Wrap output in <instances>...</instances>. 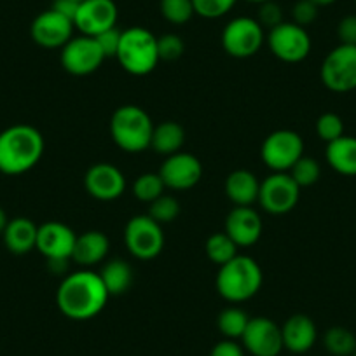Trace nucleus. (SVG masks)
<instances>
[{"label":"nucleus","mask_w":356,"mask_h":356,"mask_svg":"<svg viewBox=\"0 0 356 356\" xmlns=\"http://www.w3.org/2000/svg\"><path fill=\"white\" fill-rule=\"evenodd\" d=\"M108 292L100 275L91 269H81L65 276L56 292V304L61 314L74 321H88L105 309Z\"/></svg>","instance_id":"1"},{"label":"nucleus","mask_w":356,"mask_h":356,"mask_svg":"<svg viewBox=\"0 0 356 356\" xmlns=\"http://www.w3.org/2000/svg\"><path fill=\"white\" fill-rule=\"evenodd\" d=\"M44 136L30 124H13L0 133V173L23 175L35 168L44 154Z\"/></svg>","instance_id":"2"},{"label":"nucleus","mask_w":356,"mask_h":356,"mask_svg":"<svg viewBox=\"0 0 356 356\" xmlns=\"http://www.w3.org/2000/svg\"><path fill=\"white\" fill-rule=\"evenodd\" d=\"M264 275L259 262L252 257L236 255L227 264L218 267L215 286L222 299L239 304L250 300L262 289Z\"/></svg>","instance_id":"3"},{"label":"nucleus","mask_w":356,"mask_h":356,"mask_svg":"<svg viewBox=\"0 0 356 356\" xmlns=\"http://www.w3.org/2000/svg\"><path fill=\"white\" fill-rule=\"evenodd\" d=\"M154 122L138 105H121L111 118V135L115 145L128 154L150 149Z\"/></svg>","instance_id":"4"},{"label":"nucleus","mask_w":356,"mask_h":356,"mask_svg":"<svg viewBox=\"0 0 356 356\" xmlns=\"http://www.w3.org/2000/svg\"><path fill=\"white\" fill-rule=\"evenodd\" d=\"M115 60L128 74L136 77L149 75L159 63L157 37L143 26L124 30L121 33V44Z\"/></svg>","instance_id":"5"},{"label":"nucleus","mask_w":356,"mask_h":356,"mask_svg":"<svg viewBox=\"0 0 356 356\" xmlns=\"http://www.w3.org/2000/svg\"><path fill=\"white\" fill-rule=\"evenodd\" d=\"M75 239L77 234L67 224L51 220L39 225L35 250L46 257L53 273H63L67 269V262L72 259Z\"/></svg>","instance_id":"6"},{"label":"nucleus","mask_w":356,"mask_h":356,"mask_svg":"<svg viewBox=\"0 0 356 356\" xmlns=\"http://www.w3.org/2000/svg\"><path fill=\"white\" fill-rule=\"evenodd\" d=\"M304 156V140L292 129H276L267 135L260 147V157L273 173H289Z\"/></svg>","instance_id":"7"},{"label":"nucleus","mask_w":356,"mask_h":356,"mask_svg":"<svg viewBox=\"0 0 356 356\" xmlns=\"http://www.w3.org/2000/svg\"><path fill=\"white\" fill-rule=\"evenodd\" d=\"M321 82L334 93L356 89V46L339 44L325 56L320 68Z\"/></svg>","instance_id":"8"},{"label":"nucleus","mask_w":356,"mask_h":356,"mask_svg":"<svg viewBox=\"0 0 356 356\" xmlns=\"http://www.w3.org/2000/svg\"><path fill=\"white\" fill-rule=\"evenodd\" d=\"M124 243L128 252L138 260H152L163 252V225L149 215H135L124 229Z\"/></svg>","instance_id":"9"},{"label":"nucleus","mask_w":356,"mask_h":356,"mask_svg":"<svg viewBox=\"0 0 356 356\" xmlns=\"http://www.w3.org/2000/svg\"><path fill=\"white\" fill-rule=\"evenodd\" d=\"M266 35L255 18L239 16L231 19L222 32V47L225 53L238 60L255 56L262 47Z\"/></svg>","instance_id":"10"},{"label":"nucleus","mask_w":356,"mask_h":356,"mask_svg":"<svg viewBox=\"0 0 356 356\" xmlns=\"http://www.w3.org/2000/svg\"><path fill=\"white\" fill-rule=\"evenodd\" d=\"M269 51L285 63H300L311 53V37L304 26L283 22L267 33Z\"/></svg>","instance_id":"11"},{"label":"nucleus","mask_w":356,"mask_h":356,"mask_svg":"<svg viewBox=\"0 0 356 356\" xmlns=\"http://www.w3.org/2000/svg\"><path fill=\"white\" fill-rule=\"evenodd\" d=\"M300 187L289 173H271L260 182L259 203L267 213L285 215L297 207Z\"/></svg>","instance_id":"12"},{"label":"nucleus","mask_w":356,"mask_h":356,"mask_svg":"<svg viewBox=\"0 0 356 356\" xmlns=\"http://www.w3.org/2000/svg\"><path fill=\"white\" fill-rule=\"evenodd\" d=\"M60 61L65 72L75 75V77H82V75L97 72L105 61V56L95 37L79 35L72 37L61 47Z\"/></svg>","instance_id":"13"},{"label":"nucleus","mask_w":356,"mask_h":356,"mask_svg":"<svg viewBox=\"0 0 356 356\" xmlns=\"http://www.w3.org/2000/svg\"><path fill=\"white\" fill-rule=\"evenodd\" d=\"M241 342L252 356H278L285 349L282 327L266 316L250 318Z\"/></svg>","instance_id":"14"},{"label":"nucleus","mask_w":356,"mask_h":356,"mask_svg":"<svg viewBox=\"0 0 356 356\" xmlns=\"http://www.w3.org/2000/svg\"><path fill=\"white\" fill-rule=\"evenodd\" d=\"M157 173L163 178L166 189L189 191L200 184L203 177V164L196 156L180 150L173 156H168Z\"/></svg>","instance_id":"15"},{"label":"nucleus","mask_w":356,"mask_h":356,"mask_svg":"<svg viewBox=\"0 0 356 356\" xmlns=\"http://www.w3.org/2000/svg\"><path fill=\"white\" fill-rule=\"evenodd\" d=\"M74 22L54 9L40 13L30 26V35L37 46L44 49H61L74 35Z\"/></svg>","instance_id":"16"},{"label":"nucleus","mask_w":356,"mask_h":356,"mask_svg":"<svg viewBox=\"0 0 356 356\" xmlns=\"http://www.w3.org/2000/svg\"><path fill=\"white\" fill-rule=\"evenodd\" d=\"M118 15V6L114 0H84L79 4L74 26L81 32V35L97 37L114 29Z\"/></svg>","instance_id":"17"},{"label":"nucleus","mask_w":356,"mask_h":356,"mask_svg":"<svg viewBox=\"0 0 356 356\" xmlns=\"http://www.w3.org/2000/svg\"><path fill=\"white\" fill-rule=\"evenodd\" d=\"M84 187L98 201H114L124 194L126 177L111 163H97L86 171Z\"/></svg>","instance_id":"18"},{"label":"nucleus","mask_w":356,"mask_h":356,"mask_svg":"<svg viewBox=\"0 0 356 356\" xmlns=\"http://www.w3.org/2000/svg\"><path fill=\"white\" fill-rule=\"evenodd\" d=\"M262 218L252 207H234L225 218V234L243 248L255 245L262 236Z\"/></svg>","instance_id":"19"},{"label":"nucleus","mask_w":356,"mask_h":356,"mask_svg":"<svg viewBox=\"0 0 356 356\" xmlns=\"http://www.w3.org/2000/svg\"><path fill=\"white\" fill-rule=\"evenodd\" d=\"M282 335L283 348L296 355H304L316 344L318 328L306 314H293L283 323Z\"/></svg>","instance_id":"20"},{"label":"nucleus","mask_w":356,"mask_h":356,"mask_svg":"<svg viewBox=\"0 0 356 356\" xmlns=\"http://www.w3.org/2000/svg\"><path fill=\"white\" fill-rule=\"evenodd\" d=\"M111 241L102 231H86L75 239L72 260L84 269L104 262L108 255Z\"/></svg>","instance_id":"21"},{"label":"nucleus","mask_w":356,"mask_h":356,"mask_svg":"<svg viewBox=\"0 0 356 356\" xmlns=\"http://www.w3.org/2000/svg\"><path fill=\"white\" fill-rule=\"evenodd\" d=\"M37 232H39V225L35 222L26 217H16L9 218L2 232V239L9 252L15 255H25L35 250Z\"/></svg>","instance_id":"22"},{"label":"nucleus","mask_w":356,"mask_h":356,"mask_svg":"<svg viewBox=\"0 0 356 356\" xmlns=\"http://www.w3.org/2000/svg\"><path fill=\"white\" fill-rule=\"evenodd\" d=\"M259 178L248 170H236L225 178V194L236 207H252L259 201Z\"/></svg>","instance_id":"23"},{"label":"nucleus","mask_w":356,"mask_h":356,"mask_svg":"<svg viewBox=\"0 0 356 356\" xmlns=\"http://www.w3.org/2000/svg\"><path fill=\"white\" fill-rule=\"evenodd\" d=\"M325 159L339 175L356 177V136L342 135L341 138L327 143Z\"/></svg>","instance_id":"24"},{"label":"nucleus","mask_w":356,"mask_h":356,"mask_svg":"<svg viewBox=\"0 0 356 356\" xmlns=\"http://www.w3.org/2000/svg\"><path fill=\"white\" fill-rule=\"evenodd\" d=\"M184 143H186V131L178 122L164 121L154 126L152 142H150L154 152L166 157L173 156L182 150Z\"/></svg>","instance_id":"25"},{"label":"nucleus","mask_w":356,"mask_h":356,"mask_svg":"<svg viewBox=\"0 0 356 356\" xmlns=\"http://www.w3.org/2000/svg\"><path fill=\"white\" fill-rule=\"evenodd\" d=\"M98 275H100L108 296H122L128 292L133 283L131 266L121 259L108 260Z\"/></svg>","instance_id":"26"},{"label":"nucleus","mask_w":356,"mask_h":356,"mask_svg":"<svg viewBox=\"0 0 356 356\" xmlns=\"http://www.w3.org/2000/svg\"><path fill=\"white\" fill-rule=\"evenodd\" d=\"M248 321H250V316L245 313V311L239 309V307L236 306H231V307H225V309L218 314L217 327L225 339L236 341V339L243 337Z\"/></svg>","instance_id":"27"},{"label":"nucleus","mask_w":356,"mask_h":356,"mask_svg":"<svg viewBox=\"0 0 356 356\" xmlns=\"http://www.w3.org/2000/svg\"><path fill=\"white\" fill-rule=\"evenodd\" d=\"M323 346L332 356H353L356 349V337L344 327H332L325 332Z\"/></svg>","instance_id":"28"},{"label":"nucleus","mask_w":356,"mask_h":356,"mask_svg":"<svg viewBox=\"0 0 356 356\" xmlns=\"http://www.w3.org/2000/svg\"><path fill=\"white\" fill-rule=\"evenodd\" d=\"M204 250H207L208 259L213 264H217L218 267L227 264L229 260H232L238 255V245L225 232H215V234H211L207 239Z\"/></svg>","instance_id":"29"},{"label":"nucleus","mask_w":356,"mask_h":356,"mask_svg":"<svg viewBox=\"0 0 356 356\" xmlns=\"http://www.w3.org/2000/svg\"><path fill=\"white\" fill-rule=\"evenodd\" d=\"M164 182L159 173H143L133 184V194L142 203H152L164 194Z\"/></svg>","instance_id":"30"},{"label":"nucleus","mask_w":356,"mask_h":356,"mask_svg":"<svg viewBox=\"0 0 356 356\" xmlns=\"http://www.w3.org/2000/svg\"><path fill=\"white\" fill-rule=\"evenodd\" d=\"M159 9L163 18L171 25H186L193 19V0H159Z\"/></svg>","instance_id":"31"},{"label":"nucleus","mask_w":356,"mask_h":356,"mask_svg":"<svg viewBox=\"0 0 356 356\" xmlns=\"http://www.w3.org/2000/svg\"><path fill=\"white\" fill-rule=\"evenodd\" d=\"M290 177L293 178V182L302 189V187H311L320 180L321 168L320 163L313 157L302 156L296 164L292 166V170L289 171Z\"/></svg>","instance_id":"32"},{"label":"nucleus","mask_w":356,"mask_h":356,"mask_svg":"<svg viewBox=\"0 0 356 356\" xmlns=\"http://www.w3.org/2000/svg\"><path fill=\"white\" fill-rule=\"evenodd\" d=\"M149 217H152L157 224H171L180 215V203L177 197L170 194H163L156 201L149 204Z\"/></svg>","instance_id":"33"},{"label":"nucleus","mask_w":356,"mask_h":356,"mask_svg":"<svg viewBox=\"0 0 356 356\" xmlns=\"http://www.w3.org/2000/svg\"><path fill=\"white\" fill-rule=\"evenodd\" d=\"M316 133L323 142L330 143L344 135V121L334 112H325L316 121Z\"/></svg>","instance_id":"34"},{"label":"nucleus","mask_w":356,"mask_h":356,"mask_svg":"<svg viewBox=\"0 0 356 356\" xmlns=\"http://www.w3.org/2000/svg\"><path fill=\"white\" fill-rule=\"evenodd\" d=\"M238 0H193L194 13L201 18L217 19L227 15Z\"/></svg>","instance_id":"35"},{"label":"nucleus","mask_w":356,"mask_h":356,"mask_svg":"<svg viewBox=\"0 0 356 356\" xmlns=\"http://www.w3.org/2000/svg\"><path fill=\"white\" fill-rule=\"evenodd\" d=\"M186 51V44L177 33H164L157 37V53H159V61H175L182 58Z\"/></svg>","instance_id":"36"},{"label":"nucleus","mask_w":356,"mask_h":356,"mask_svg":"<svg viewBox=\"0 0 356 356\" xmlns=\"http://www.w3.org/2000/svg\"><path fill=\"white\" fill-rule=\"evenodd\" d=\"M255 19L260 23L262 29L271 30L275 26H278L280 23H283V11L275 0H269V2L259 4V11H257Z\"/></svg>","instance_id":"37"},{"label":"nucleus","mask_w":356,"mask_h":356,"mask_svg":"<svg viewBox=\"0 0 356 356\" xmlns=\"http://www.w3.org/2000/svg\"><path fill=\"white\" fill-rule=\"evenodd\" d=\"M318 11H320V8L314 2H311V0H297L292 9L293 23L306 29V26L313 25L316 22Z\"/></svg>","instance_id":"38"},{"label":"nucleus","mask_w":356,"mask_h":356,"mask_svg":"<svg viewBox=\"0 0 356 356\" xmlns=\"http://www.w3.org/2000/svg\"><path fill=\"white\" fill-rule=\"evenodd\" d=\"M121 30H118V26H114V29L107 30V32L95 37L98 46H100L102 53H104L105 60H107V58H115V54H118L119 51V44H121Z\"/></svg>","instance_id":"39"},{"label":"nucleus","mask_w":356,"mask_h":356,"mask_svg":"<svg viewBox=\"0 0 356 356\" xmlns=\"http://www.w3.org/2000/svg\"><path fill=\"white\" fill-rule=\"evenodd\" d=\"M337 37L341 44L356 46V15H348L339 22Z\"/></svg>","instance_id":"40"},{"label":"nucleus","mask_w":356,"mask_h":356,"mask_svg":"<svg viewBox=\"0 0 356 356\" xmlns=\"http://www.w3.org/2000/svg\"><path fill=\"white\" fill-rule=\"evenodd\" d=\"M210 356H245V348L236 341L225 339V341L217 342L213 346Z\"/></svg>","instance_id":"41"},{"label":"nucleus","mask_w":356,"mask_h":356,"mask_svg":"<svg viewBox=\"0 0 356 356\" xmlns=\"http://www.w3.org/2000/svg\"><path fill=\"white\" fill-rule=\"evenodd\" d=\"M56 13H60V15H63L65 18L72 19L74 22L75 15H77V9H79V4L77 2H74V0H54L53 2V8Z\"/></svg>","instance_id":"42"},{"label":"nucleus","mask_w":356,"mask_h":356,"mask_svg":"<svg viewBox=\"0 0 356 356\" xmlns=\"http://www.w3.org/2000/svg\"><path fill=\"white\" fill-rule=\"evenodd\" d=\"M8 222H9L8 215H6V211L2 210V207H0V236H2V232H4V229H6V225H8Z\"/></svg>","instance_id":"43"},{"label":"nucleus","mask_w":356,"mask_h":356,"mask_svg":"<svg viewBox=\"0 0 356 356\" xmlns=\"http://www.w3.org/2000/svg\"><path fill=\"white\" fill-rule=\"evenodd\" d=\"M311 2H314V4H316L318 8H323V6L334 4V2H337V0H311Z\"/></svg>","instance_id":"44"},{"label":"nucleus","mask_w":356,"mask_h":356,"mask_svg":"<svg viewBox=\"0 0 356 356\" xmlns=\"http://www.w3.org/2000/svg\"><path fill=\"white\" fill-rule=\"evenodd\" d=\"M248 2H253V4H264V2H269V0H248Z\"/></svg>","instance_id":"45"},{"label":"nucleus","mask_w":356,"mask_h":356,"mask_svg":"<svg viewBox=\"0 0 356 356\" xmlns=\"http://www.w3.org/2000/svg\"><path fill=\"white\" fill-rule=\"evenodd\" d=\"M74 2H77V4H81V2H84V0H74Z\"/></svg>","instance_id":"46"},{"label":"nucleus","mask_w":356,"mask_h":356,"mask_svg":"<svg viewBox=\"0 0 356 356\" xmlns=\"http://www.w3.org/2000/svg\"><path fill=\"white\" fill-rule=\"evenodd\" d=\"M353 356H356V349H355V353H353Z\"/></svg>","instance_id":"47"}]
</instances>
